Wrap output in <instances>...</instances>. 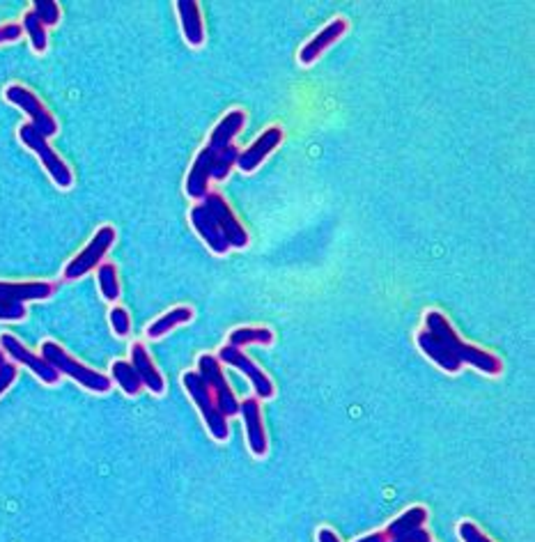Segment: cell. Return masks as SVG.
I'll use <instances>...</instances> for the list:
<instances>
[{
    "label": "cell",
    "instance_id": "cell-1",
    "mask_svg": "<svg viewBox=\"0 0 535 542\" xmlns=\"http://www.w3.org/2000/svg\"><path fill=\"white\" fill-rule=\"evenodd\" d=\"M416 342L429 361H435L441 370L452 373V375L460 373L464 364L474 365L485 375H501L503 373L501 358L480 350V347L460 341V335L455 334L446 315L439 313V310H429L425 315V329L419 331Z\"/></svg>",
    "mask_w": 535,
    "mask_h": 542
},
{
    "label": "cell",
    "instance_id": "cell-2",
    "mask_svg": "<svg viewBox=\"0 0 535 542\" xmlns=\"http://www.w3.org/2000/svg\"><path fill=\"white\" fill-rule=\"evenodd\" d=\"M42 358H44L46 364L53 365L60 375L72 377L76 384H81L83 389H88V391H92V393L111 391V386H113L111 377L101 375V373L88 368V365L78 364L76 358L69 357V354L65 352L60 345H56L53 341H46L44 345H42Z\"/></svg>",
    "mask_w": 535,
    "mask_h": 542
},
{
    "label": "cell",
    "instance_id": "cell-3",
    "mask_svg": "<svg viewBox=\"0 0 535 542\" xmlns=\"http://www.w3.org/2000/svg\"><path fill=\"white\" fill-rule=\"evenodd\" d=\"M182 384H185L191 400H193V403L198 405V409H201L202 420H205L209 435H212L216 442H225L230 435L228 419L218 412L212 391H209V386H207L205 381H202V377L198 375V373H193V370H186L185 375H182Z\"/></svg>",
    "mask_w": 535,
    "mask_h": 542
},
{
    "label": "cell",
    "instance_id": "cell-4",
    "mask_svg": "<svg viewBox=\"0 0 535 542\" xmlns=\"http://www.w3.org/2000/svg\"><path fill=\"white\" fill-rule=\"evenodd\" d=\"M19 138H21L23 145L30 147V150L37 154V159L42 161V166L49 170L51 179H53L60 189H72V185H74L72 168H69L67 163L58 157L56 150L49 145V140L39 134L33 124H23V127L19 129Z\"/></svg>",
    "mask_w": 535,
    "mask_h": 542
},
{
    "label": "cell",
    "instance_id": "cell-5",
    "mask_svg": "<svg viewBox=\"0 0 535 542\" xmlns=\"http://www.w3.org/2000/svg\"><path fill=\"white\" fill-rule=\"evenodd\" d=\"M198 375H201L202 381L209 386V391H212L214 396V403H216L218 412H221L225 419L240 414V400L234 397L232 389H230L228 384V377L224 375L221 361H218L216 357H212V354H202V357L198 358Z\"/></svg>",
    "mask_w": 535,
    "mask_h": 542
},
{
    "label": "cell",
    "instance_id": "cell-6",
    "mask_svg": "<svg viewBox=\"0 0 535 542\" xmlns=\"http://www.w3.org/2000/svg\"><path fill=\"white\" fill-rule=\"evenodd\" d=\"M115 228L113 225H101L95 232V237L88 241V247L74 257L72 263L65 267V279L67 280H78L83 279L85 274H90L92 269L99 267L104 255L108 253V248L115 244Z\"/></svg>",
    "mask_w": 535,
    "mask_h": 542
},
{
    "label": "cell",
    "instance_id": "cell-7",
    "mask_svg": "<svg viewBox=\"0 0 535 542\" xmlns=\"http://www.w3.org/2000/svg\"><path fill=\"white\" fill-rule=\"evenodd\" d=\"M5 99L10 101V104H14V106L21 108V111L33 120L30 124H33L44 138H51V136L58 134L56 118L51 115L49 108H46L44 104L39 101V97L35 95V92H30L28 88H23V85H10V88L5 90Z\"/></svg>",
    "mask_w": 535,
    "mask_h": 542
},
{
    "label": "cell",
    "instance_id": "cell-8",
    "mask_svg": "<svg viewBox=\"0 0 535 542\" xmlns=\"http://www.w3.org/2000/svg\"><path fill=\"white\" fill-rule=\"evenodd\" d=\"M202 205L207 208V212L216 218L218 228L224 230L225 240H228L230 248H246L248 247V232H246L244 225L240 224V218L234 216V212L230 209L228 202L224 200V196H218L214 191H207V196L202 198Z\"/></svg>",
    "mask_w": 535,
    "mask_h": 542
},
{
    "label": "cell",
    "instance_id": "cell-9",
    "mask_svg": "<svg viewBox=\"0 0 535 542\" xmlns=\"http://www.w3.org/2000/svg\"><path fill=\"white\" fill-rule=\"evenodd\" d=\"M0 350L5 352V357L14 358L17 364H21V365H26V368L33 370L35 375L44 381V384H56V381L60 380V373H58L53 365L46 364L44 358L37 357V354H33L30 350H26V347L21 345V341H17V338H14L12 334L0 335Z\"/></svg>",
    "mask_w": 535,
    "mask_h": 542
},
{
    "label": "cell",
    "instance_id": "cell-10",
    "mask_svg": "<svg viewBox=\"0 0 535 542\" xmlns=\"http://www.w3.org/2000/svg\"><path fill=\"white\" fill-rule=\"evenodd\" d=\"M218 361H224V364L234 365L237 370H241L248 380H251L253 389H256V396L257 397H273V384L271 380H269L267 375H264L263 370L257 368L256 364H253L251 358L246 357L241 350H237V347H221V352H218Z\"/></svg>",
    "mask_w": 535,
    "mask_h": 542
},
{
    "label": "cell",
    "instance_id": "cell-11",
    "mask_svg": "<svg viewBox=\"0 0 535 542\" xmlns=\"http://www.w3.org/2000/svg\"><path fill=\"white\" fill-rule=\"evenodd\" d=\"M240 414L246 425V436H248V446H251L253 455L264 458L267 455V432H264L263 412H260V400L257 397H248L244 403H240Z\"/></svg>",
    "mask_w": 535,
    "mask_h": 542
},
{
    "label": "cell",
    "instance_id": "cell-12",
    "mask_svg": "<svg viewBox=\"0 0 535 542\" xmlns=\"http://www.w3.org/2000/svg\"><path fill=\"white\" fill-rule=\"evenodd\" d=\"M189 216H191V225L195 228V232L201 235V240L205 241L207 247L212 248L216 255H224V253L230 251V244H228V240H225L224 230L218 228L216 218L207 212V208L202 205V202L191 209Z\"/></svg>",
    "mask_w": 535,
    "mask_h": 542
},
{
    "label": "cell",
    "instance_id": "cell-13",
    "mask_svg": "<svg viewBox=\"0 0 535 542\" xmlns=\"http://www.w3.org/2000/svg\"><path fill=\"white\" fill-rule=\"evenodd\" d=\"M56 286L46 280H23V283H12V280H0V302L5 303H26L49 299Z\"/></svg>",
    "mask_w": 535,
    "mask_h": 542
},
{
    "label": "cell",
    "instance_id": "cell-14",
    "mask_svg": "<svg viewBox=\"0 0 535 542\" xmlns=\"http://www.w3.org/2000/svg\"><path fill=\"white\" fill-rule=\"evenodd\" d=\"M280 140H283V129L279 127L267 129L264 134L257 136V140L248 147V150L240 152L237 166H240L244 173H253V170L264 161V157H269V154L280 145Z\"/></svg>",
    "mask_w": 535,
    "mask_h": 542
},
{
    "label": "cell",
    "instance_id": "cell-15",
    "mask_svg": "<svg viewBox=\"0 0 535 542\" xmlns=\"http://www.w3.org/2000/svg\"><path fill=\"white\" fill-rule=\"evenodd\" d=\"M345 33H347L345 19H334L329 26H324V28L319 30L306 46H302V51H299V60H302V65H312V62L322 56L324 51L329 49L331 44H335Z\"/></svg>",
    "mask_w": 535,
    "mask_h": 542
},
{
    "label": "cell",
    "instance_id": "cell-16",
    "mask_svg": "<svg viewBox=\"0 0 535 542\" xmlns=\"http://www.w3.org/2000/svg\"><path fill=\"white\" fill-rule=\"evenodd\" d=\"M131 365H134L140 384L147 386L154 396H161V393L166 391V381H163L161 373L156 370V365L152 364V358H150V354H147L146 345L134 342V347H131Z\"/></svg>",
    "mask_w": 535,
    "mask_h": 542
},
{
    "label": "cell",
    "instance_id": "cell-17",
    "mask_svg": "<svg viewBox=\"0 0 535 542\" xmlns=\"http://www.w3.org/2000/svg\"><path fill=\"white\" fill-rule=\"evenodd\" d=\"M179 21H182V30L185 37L191 46H202L205 42V28H202V17H201V5L195 0H179L177 5Z\"/></svg>",
    "mask_w": 535,
    "mask_h": 542
},
{
    "label": "cell",
    "instance_id": "cell-18",
    "mask_svg": "<svg viewBox=\"0 0 535 542\" xmlns=\"http://www.w3.org/2000/svg\"><path fill=\"white\" fill-rule=\"evenodd\" d=\"M425 522H428V510H425L423 506H413V508L405 510L400 517H396V520L390 522V524L386 526L384 533L389 540H393V538L405 536V533H409V531L423 529Z\"/></svg>",
    "mask_w": 535,
    "mask_h": 542
},
{
    "label": "cell",
    "instance_id": "cell-19",
    "mask_svg": "<svg viewBox=\"0 0 535 542\" xmlns=\"http://www.w3.org/2000/svg\"><path fill=\"white\" fill-rule=\"evenodd\" d=\"M193 319V310L186 306H179L173 308L170 313L161 315L159 319H154L150 326H147V338H152V341H156V338H161V335H166L168 331H173L175 326L179 325H186V322H191Z\"/></svg>",
    "mask_w": 535,
    "mask_h": 542
},
{
    "label": "cell",
    "instance_id": "cell-20",
    "mask_svg": "<svg viewBox=\"0 0 535 542\" xmlns=\"http://www.w3.org/2000/svg\"><path fill=\"white\" fill-rule=\"evenodd\" d=\"M271 342L273 331L264 326H241V329H234L228 338V345L237 350L246 345H271Z\"/></svg>",
    "mask_w": 535,
    "mask_h": 542
},
{
    "label": "cell",
    "instance_id": "cell-21",
    "mask_svg": "<svg viewBox=\"0 0 535 542\" xmlns=\"http://www.w3.org/2000/svg\"><path fill=\"white\" fill-rule=\"evenodd\" d=\"M111 380L115 381L127 396H138L140 389H143L134 365L129 364V361H115V364L111 365Z\"/></svg>",
    "mask_w": 535,
    "mask_h": 542
},
{
    "label": "cell",
    "instance_id": "cell-22",
    "mask_svg": "<svg viewBox=\"0 0 535 542\" xmlns=\"http://www.w3.org/2000/svg\"><path fill=\"white\" fill-rule=\"evenodd\" d=\"M21 28L28 33L30 37V44H33V49L37 51V53H44L46 44H49V35H46V28L42 26V21H39L37 17H35L33 12H28L26 17H23Z\"/></svg>",
    "mask_w": 535,
    "mask_h": 542
},
{
    "label": "cell",
    "instance_id": "cell-23",
    "mask_svg": "<svg viewBox=\"0 0 535 542\" xmlns=\"http://www.w3.org/2000/svg\"><path fill=\"white\" fill-rule=\"evenodd\" d=\"M99 290L106 302H117V296H120V280H117L115 264H99Z\"/></svg>",
    "mask_w": 535,
    "mask_h": 542
},
{
    "label": "cell",
    "instance_id": "cell-24",
    "mask_svg": "<svg viewBox=\"0 0 535 542\" xmlns=\"http://www.w3.org/2000/svg\"><path fill=\"white\" fill-rule=\"evenodd\" d=\"M33 14L42 21V26H56L60 21V5L53 0H35Z\"/></svg>",
    "mask_w": 535,
    "mask_h": 542
},
{
    "label": "cell",
    "instance_id": "cell-25",
    "mask_svg": "<svg viewBox=\"0 0 535 542\" xmlns=\"http://www.w3.org/2000/svg\"><path fill=\"white\" fill-rule=\"evenodd\" d=\"M111 326L113 331H115L117 335H129V331H131V319H129V313L124 310V308L115 306L111 310Z\"/></svg>",
    "mask_w": 535,
    "mask_h": 542
},
{
    "label": "cell",
    "instance_id": "cell-26",
    "mask_svg": "<svg viewBox=\"0 0 535 542\" xmlns=\"http://www.w3.org/2000/svg\"><path fill=\"white\" fill-rule=\"evenodd\" d=\"M26 306L23 303H5L0 302V322H21L26 318Z\"/></svg>",
    "mask_w": 535,
    "mask_h": 542
},
{
    "label": "cell",
    "instance_id": "cell-27",
    "mask_svg": "<svg viewBox=\"0 0 535 542\" xmlns=\"http://www.w3.org/2000/svg\"><path fill=\"white\" fill-rule=\"evenodd\" d=\"M458 533L460 538H462V542H492L474 522H462V524L458 526Z\"/></svg>",
    "mask_w": 535,
    "mask_h": 542
},
{
    "label": "cell",
    "instance_id": "cell-28",
    "mask_svg": "<svg viewBox=\"0 0 535 542\" xmlns=\"http://www.w3.org/2000/svg\"><path fill=\"white\" fill-rule=\"evenodd\" d=\"M14 380H17V365L10 364V361L0 365V396L14 384Z\"/></svg>",
    "mask_w": 535,
    "mask_h": 542
},
{
    "label": "cell",
    "instance_id": "cell-29",
    "mask_svg": "<svg viewBox=\"0 0 535 542\" xmlns=\"http://www.w3.org/2000/svg\"><path fill=\"white\" fill-rule=\"evenodd\" d=\"M21 35L23 28L19 23H5V26H0V44L3 42H17Z\"/></svg>",
    "mask_w": 535,
    "mask_h": 542
},
{
    "label": "cell",
    "instance_id": "cell-30",
    "mask_svg": "<svg viewBox=\"0 0 535 542\" xmlns=\"http://www.w3.org/2000/svg\"><path fill=\"white\" fill-rule=\"evenodd\" d=\"M389 542H432V536H429L425 529H416V531H409L405 536H397Z\"/></svg>",
    "mask_w": 535,
    "mask_h": 542
},
{
    "label": "cell",
    "instance_id": "cell-31",
    "mask_svg": "<svg viewBox=\"0 0 535 542\" xmlns=\"http://www.w3.org/2000/svg\"><path fill=\"white\" fill-rule=\"evenodd\" d=\"M357 542H389V538H386L384 531H374V533H370V536H363L361 540H357Z\"/></svg>",
    "mask_w": 535,
    "mask_h": 542
},
{
    "label": "cell",
    "instance_id": "cell-32",
    "mask_svg": "<svg viewBox=\"0 0 535 542\" xmlns=\"http://www.w3.org/2000/svg\"><path fill=\"white\" fill-rule=\"evenodd\" d=\"M318 540L319 542H341V538L335 536L331 529H322V531H319V536H318Z\"/></svg>",
    "mask_w": 535,
    "mask_h": 542
},
{
    "label": "cell",
    "instance_id": "cell-33",
    "mask_svg": "<svg viewBox=\"0 0 535 542\" xmlns=\"http://www.w3.org/2000/svg\"><path fill=\"white\" fill-rule=\"evenodd\" d=\"M3 364H7V358H5V352L0 350V365H3Z\"/></svg>",
    "mask_w": 535,
    "mask_h": 542
}]
</instances>
